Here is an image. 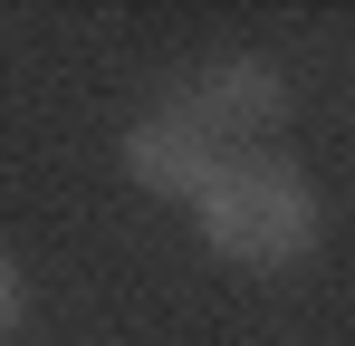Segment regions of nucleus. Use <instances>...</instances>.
I'll return each mask as SVG.
<instances>
[{
	"mask_svg": "<svg viewBox=\"0 0 355 346\" xmlns=\"http://www.w3.org/2000/svg\"><path fill=\"white\" fill-rule=\"evenodd\" d=\"M192 212H202V240L240 260V270H297L307 250H317V183L288 164V154H259V145H231L221 173L192 192Z\"/></svg>",
	"mask_w": 355,
	"mask_h": 346,
	"instance_id": "nucleus-1",
	"label": "nucleus"
},
{
	"mask_svg": "<svg viewBox=\"0 0 355 346\" xmlns=\"http://www.w3.org/2000/svg\"><path fill=\"white\" fill-rule=\"evenodd\" d=\"M29 318V279H19V260L0 250V346H10V327Z\"/></svg>",
	"mask_w": 355,
	"mask_h": 346,
	"instance_id": "nucleus-4",
	"label": "nucleus"
},
{
	"mask_svg": "<svg viewBox=\"0 0 355 346\" xmlns=\"http://www.w3.org/2000/svg\"><path fill=\"white\" fill-rule=\"evenodd\" d=\"M221 154L231 145H211L192 115H173V106H154L135 135H125V173L144 183V192H164V202H192L211 173H221Z\"/></svg>",
	"mask_w": 355,
	"mask_h": 346,
	"instance_id": "nucleus-3",
	"label": "nucleus"
},
{
	"mask_svg": "<svg viewBox=\"0 0 355 346\" xmlns=\"http://www.w3.org/2000/svg\"><path fill=\"white\" fill-rule=\"evenodd\" d=\"M173 115H192L211 145H240V135H259V125L288 115V77H279L269 58H211V67L182 77Z\"/></svg>",
	"mask_w": 355,
	"mask_h": 346,
	"instance_id": "nucleus-2",
	"label": "nucleus"
}]
</instances>
